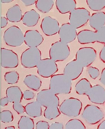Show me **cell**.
I'll return each mask as SVG.
<instances>
[{
  "instance_id": "28",
  "label": "cell",
  "mask_w": 105,
  "mask_h": 129,
  "mask_svg": "<svg viewBox=\"0 0 105 129\" xmlns=\"http://www.w3.org/2000/svg\"><path fill=\"white\" fill-rule=\"evenodd\" d=\"M61 112L58 107H52L46 108L44 111V115L45 118L52 120L58 117Z\"/></svg>"
},
{
  "instance_id": "20",
  "label": "cell",
  "mask_w": 105,
  "mask_h": 129,
  "mask_svg": "<svg viewBox=\"0 0 105 129\" xmlns=\"http://www.w3.org/2000/svg\"><path fill=\"white\" fill-rule=\"evenodd\" d=\"M40 18L39 14L33 9L24 14L22 20L23 24L27 27H33L38 23Z\"/></svg>"
},
{
  "instance_id": "25",
  "label": "cell",
  "mask_w": 105,
  "mask_h": 129,
  "mask_svg": "<svg viewBox=\"0 0 105 129\" xmlns=\"http://www.w3.org/2000/svg\"><path fill=\"white\" fill-rule=\"evenodd\" d=\"M92 87L89 80L86 78H83L76 84L75 90L79 95H86Z\"/></svg>"
},
{
  "instance_id": "12",
  "label": "cell",
  "mask_w": 105,
  "mask_h": 129,
  "mask_svg": "<svg viewBox=\"0 0 105 129\" xmlns=\"http://www.w3.org/2000/svg\"><path fill=\"white\" fill-rule=\"evenodd\" d=\"M41 27L46 35L51 36L59 33L60 28L57 20L49 16L45 17L41 22Z\"/></svg>"
},
{
  "instance_id": "7",
  "label": "cell",
  "mask_w": 105,
  "mask_h": 129,
  "mask_svg": "<svg viewBox=\"0 0 105 129\" xmlns=\"http://www.w3.org/2000/svg\"><path fill=\"white\" fill-rule=\"evenodd\" d=\"M91 16L90 12L85 8H76L70 13L69 23L76 29L79 28L89 21Z\"/></svg>"
},
{
  "instance_id": "16",
  "label": "cell",
  "mask_w": 105,
  "mask_h": 129,
  "mask_svg": "<svg viewBox=\"0 0 105 129\" xmlns=\"http://www.w3.org/2000/svg\"><path fill=\"white\" fill-rule=\"evenodd\" d=\"M44 39L37 30H28L24 34V43L29 48L37 47L42 44Z\"/></svg>"
},
{
  "instance_id": "3",
  "label": "cell",
  "mask_w": 105,
  "mask_h": 129,
  "mask_svg": "<svg viewBox=\"0 0 105 129\" xmlns=\"http://www.w3.org/2000/svg\"><path fill=\"white\" fill-rule=\"evenodd\" d=\"M3 39L5 43L9 46L19 47L24 42V35L20 27L13 25L5 30Z\"/></svg>"
},
{
  "instance_id": "44",
  "label": "cell",
  "mask_w": 105,
  "mask_h": 129,
  "mask_svg": "<svg viewBox=\"0 0 105 129\" xmlns=\"http://www.w3.org/2000/svg\"><path fill=\"white\" fill-rule=\"evenodd\" d=\"M97 129H105V119L98 126Z\"/></svg>"
},
{
  "instance_id": "24",
  "label": "cell",
  "mask_w": 105,
  "mask_h": 129,
  "mask_svg": "<svg viewBox=\"0 0 105 129\" xmlns=\"http://www.w3.org/2000/svg\"><path fill=\"white\" fill-rule=\"evenodd\" d=\"M23 82L26 86L34 91L39 90L42 86V82L41 79L34 74L26 76Z\"/></svg>"
},
{
  "instance_id": "33",
  "label": "cell",
  "mask_w": 105,
  "mask_h": 129,
  "mask_svg": "<svg viewBox=\"0 0 105 129\" xmlns=\"http://www.w3.org/2000/svg\"><path fill=\"white\" fill-rule=\"evenodd\" d=\"M96 31V42L105 45V26Z\"/></svg>"
},
{
  "instance_id": "37",
  "label": "cell",
  "mask_w": 105,
  "mask_h": 129,
  "mask_svg": "<svg viewBox=\"0 0 105 129\" xmlns=\"http://www.w3.org/2000/svg\"><path fill=\"white\" fill-rule=\"evenodd\" d=\"M34 96V92L29 90H26L23 93V98L26 100H30L33 99Z\"/></svg>"
},
{
  "instance_id": "29",
  "label": "cell",
  "mask_w": 105,
  "mask_h": 129,
  "mask_svg": "<svg viewBox=\"0 0 105 129\" xmlns=\"http://www.w3.org/2000/svg\"><path fill=\"white\" fill-rule=\"evenodd\" d=\"M86 3L91 10L100 12L105 8V0H87Z\"/></svg>"
},
{
  "instance_id": "10",
  "label": "cell",
  "mask_w": 105,
  "mask_h": 129,
  "mask_svg": "<svg viewBox=\"0 0 105 129\" xmlns=\"http://www.w3.org/2000/svg\"><path fill=\"white\" fill-rule=\"evenodd\" d=\"M37 68L38 75L44 78L52 77L58 70L56 62L50 58L41 59Z\"/></svg>"
},
{
  "instance_id": "18",
  "label": "cell",
  "mask_w": 105,
  "mask_h": 129,
  "mask_svg": "<svg viewBox=\"0 0 105 129\" xmlns=\"http://www.w3.org/2000/svg\"><path fill=\"white\" fill-rule=\"evenodd\" d=\"M89 22L91 27L96 31H97L105 26V12L100 11L92 14Z\"/></svg>"
},
{
  "instance_id": "13",
  "label": "cell",
  "mask_w": 105,
  "mask_h": 129,
  "mask_svg": "<svg viewBox=\"0 0 105 129\" xmlns=\"http://www.w3.org/2000/svg\"><path fill=\"white\" fill-rule=\"evenodd\" d=\"M77 34V29L70 23L62 25L58 33L60 41L67 44L75 41Z\"/></svg>"
},
{
  "instance_id": "23",
  "label": "cell",
  "mask_w": 105,
  "mask_h": 129,
  "mask_svg": "<svg viewBox=\"0 0 105 129\" xmlns=\"http://www.w3.org/2000/svg\"><path fill=\"white\" fill-rule=\"evenodd\" d=\"M25 109V113L30 117L36 118L42 116V106L37 101L27 104Z\"/></svg>"
},
{
  "instance_id": "34",
  "label": "cell",
  "mask_w": 105,
  "mask_h": 129,
  "mask_svg": "<svg viewBox=\"0 0 105 129\" xmlns=\"http://www.w3.org/2000/svg\"><path fill=\"white\" fill-rule=\"evenodd\" d=\"M87 72L90 77L94 80L97 78L100 74L99 69L93 67L89 66L88 67Z\"/></svg>"
},
{
  "instance_id": "1",
  "label": "cell",
  "mask_w": 105,
  "mask_h": 129,
  "mask_svg": "<svg viewBox=\"0 0 105 129\" xmlns=\"http://www.w3.org/2000/svg\"><path fill=\"white\" fill-rule=\"evenodd\" d=\"M72 89V80L65 75H54L51 78L49 89L56 95L70 94Z\"/></svg>"
},
{
  "instance_id": "6",
  "label": "cell",
  "mask_w": 105,
  "mask_h": 129,
  "mask_svg": "<svg viewBox=\"0 0 105 129\" xmlns=\"http://www.w3.org/2000/svg\"><path fill=\"white\" fill-rule=\"evenodd\" d=\"M81 116L88 124L95 125L104 118V115L101 109L98 107L88 104L84 108Z\"/></svg>"
},
{
  "instance_id": "26",
  "label": "cell",
  "mask_w": 105,
  "mask_h": 129,
  "mask_svg": "<svg viewBox=\"0 0 105 129\" xmlns=\"http://www.w3.org/2000/svg\"><path fill=\"white\" fill-rule=\"evenodd\" d=\"M53 0H37L35 4L36 7L43 13H48L52 9L54 5Z\"/></svg>"
},
{
  "instance_id": "41",
  "label": "cell",
  "mask_w": 105,
  "mask_h": 129,
  "mask_svg": "<svg viewBox=\"0 0 105 129\" xmlns=\"http://www.w3.org/2000/svg\"><path fill=\"white\" fill-rule=\"evenodd\" d=\"M1 28H3L6 27L8 24V20L7 18L5 16H2L1 17Z\"/></svg>"
},
{
  "instance_id": "2",
  "label": "cell",
  "mask_w": 105,
  "mask_h": 129,
  "mask_svg": "<svg viewBox=\"0 0 105 129\" xmlns=\"http://www.w3.org/2000/svg\"><path fill=\"white\" fill-rule=\"evenodd\" d=\"M82 106V102L80 100L71 97L63 101L59 106V109L65 115L75 117L80 115Z\"/></svg>"
},
{
  "instance_id": "9",
  "label": "cell",
  "mask_w": 105,
  "mask_h": 129,
  "mask_svg": "<svg viewBox=\"0 0 105 129\" xmlns=\"http://www.w3.org/2000/svg\"><path fill=\"white\" fill-rule=\"evenodd\" d=\"M36 101L46 108L60 106V99L49 89H43L37 94Z\"/></svg>"
},
{
  "instance_id": "32",
  "label": "cell",
  "mask_w": 105,
  "mask_h": 129,
  "mask_svg": "<svg viewBox=\"0 0 105 129\" xmlns=\"http://www.w3.org/2000/svg\"><path fill=\"white\" fill-rule=\"evenodd\" d=\"M1 122L4 123L12 122L14 120L13 114L9 110L2 111L1 113Z\"/></svg>"
},
{
  "instance_id": "45",
  "label": "cell",
  "mask_w": 105,
  "mask_h": 129,
  "mask_svg": "<svg viewBox=\"0 0 105 129\" xmlns=\"http://www.w3.org/2000/svg\"><path fill=\"white\" fill-rule=\"evenodd\" d=\"M13 0H1V2L3 4L9 3L13 2Z\"/></svg>"
},
{
  "instance_id": "14",
  "label": "cell",
  "mask_w": 105,
  "mask_h": 129,
  "mask_svg": "<svg viewBox=\"0 0 105 129\" xmlns=\"http://www.w3.org/2000/svg\"><path fill=\"white\" fill-rule=\"evenodd\" d=\"M86 95L92 103L99 105L105 103V89L99 84L92 86Z\"/></svg>"
},
{
  "instance_id": "4",
  "label": "cell",
  "mask_w": 105,
  "mask_h": 129,
  "mask_svg": "<svg viewBox=\"0 0 105 129\" xmlns=\"http://www.w3.org/2000/svg\"><path fill=\"white\" fill-rule=\"evenodd\" d=\"M41 60V52L37 47L27 48L22 53L21 57L22 66L25 68L37 67Z\"/></svg>"
},
{
  "instance_id": "31",
  "label": "cell",
  "mask_w": 105,
  "mask_h": 129,
  "mask_svg": "<svg viewBox=\"0 0 105 129\" xmlns=\"http://www.w3.org/2000/svg\"><path fill=\"white\" fill-rule=\"evenodd\" d=\"M65 129H86V127L79 119H73L66 123Z\"/></svg>"
},
{
  "instance_id": "36",
  "label": "cell",
  "mask_w": 105,
  "mask_h": 129,
  "mask_svg": "<svg viewBox=\"0 0 105 129\" xmlns=\"http://www.w3.org/2000/svg\"><path fill=\"white\" fill-rule=\"evenodd\" d=\"M50 125L48 122L45 121H39L36 124V129H49Z\"/></svg>"
},
{
  "instance_id": "30",
  "label": "cell",
  "mask_w": 105,
  "mask_h": 129,
  "mask_svg": "<svg viewBox=\"0 0 105 129\" xmlns=\"http://www.w3.org/2000/svg\"><path fill=\"white\" fill-rule=\"evenodd\" d=\"M20 76L17 72L13 71L7 72L4 75L5 81L9 84H17Z\"/></svg>"
},
{
  "instance_id": "5",
  "label": "cell",
  "mask_w": 105,
  "mask_h": 129,
  "mask_svg": "<svg viewBox=\"0 0 105 129\" xmlns=\"http://www.w3.org/2000/svg\"><path fill=\"white\" fill-rule=\"evenodd\" d=\"M70 54V49L68 44L60 41L52 44L49 51L50 58L56 62L65 60Z\"/></svg>"
},
{
  "instance_id": "11",
  "label": "cell",
  "mask_w": 105,
  "mask_h": 129,
  "mask_svg": "<svg viewBox=\"0 0 105 129\" xmlns=\"http://www.w3.org/2000/svg\"><path fill=\"white\" fill-rule=\"evenodd\" d=\"M19 65L18 57L12 50L2 48L1 49V66L5 69H13Z\"/></svg>"
},
{
  "instance_id": "42",
  "label": "cell",
  "mask_w": 105,
  "mask_h": 129,
  "mask_svg": "<svg viewBox=\"0 0 105 129\" xmlns=\"http://www.w3.org/2000/svg\"><path fill=\"white\" fill-rule=\"evenodd\" d=\"M9 102V101L8 98L7 97H4L1 99V106L2 107H5L8 105Z\"/></svg>"
},
{
  "instance_id": "43",
  "label": "cell",
  "mask_w": 105,
  "mask_h": 129,
  "mask_svg": "<svg viewBox=\"0 0 105 129\" xmlns=\"http://www.w3.org/2000/svg\"><path fill=\"white\" fill-rule=\"evenodd\" d=\"M99 81L102 84L105 86V68L102 70Z\"/></svg>"
},
{
  "instance_id": "35",
  "label": "cell",
  "mask_w": 105,
  "mask_h": 129,
  "mask_svg": "<svg viewBox=\"0 0 105 129\" xmlns=\"http://www.w3.org/2000/svg\"><path fill=\"white\" fill-rule=\"evenodd\" d=\"M13 108L18 114H22L25 112V107L23 106L20 102H16L13 103Z\"/></svg>"
},
{
  "instance_id": "15",
  "label": "cell",
  "mask_w": 105,
  "mask_h": 129,
  "mask_svg": "<svg viewBox=\"0 0 105 129\" xmlns=\"http://www.w3.org/2000/svg\"><path fill=\"white\" fill-rule=\"evenodd\" d=\"M84 68L76 60L69 62L64 68L63 74L72 81L78 78L83 71Z\"/></svg>"
},
{
  "instance_id": "39",
  "label": "cell",
  "mask_w": 105,
  "mask_h": 129,
  "mask_svg": "<svg viewBox=\"0 0 105 129\" xmlns=\"http://www.w3.org/2000/svg\"><path fill=\"white\" fill-rule=\"evenodd\" d=\"M99 58L102 62L105 63V45L102 48L99 53Z\"/></svg>"
},
{
  "instance_id": "19",
  "label": "cell",
  "mask_w": 105,
  "mask_h": 129,
  "mask_svg": "<svg viewBox=\"0 0 105 129\" xmlns=\"http://www.w3.org/2000/svg\"><path fill=\"white\" fill-rule=\"evenodd\" d=\"M56 8L61 14L70 13L76 7L77 3L75 0H56Z\"/></svg>"
},
{
  "instance_id": "40",
  "label": "cell",
  "mask_w": 105,
  "mask_h": 129,
  "mask_svg": "<svg viewBox=\"0 0 105 129\" xmlns=\"http://www.w3.org/2000/svg\"><path fill=\"white\" fill-rule=\"evenodd\" d=\"M21 1L26 7L34 5L36 2V0H21Z\"/></svg>"
},
{
  "instance_id": "8",
  "label": "cell",
  "mask_w": 105,
  "mask_h": 129,
  "mask_svg": "<svg viewBox=\"0 0 105 129\" xmlns=\"http://www.w3.org/2000/svg\"><path fill=\"white\" fill-rule=\"evenodd\" d=\"M97 53L94 48L91 47L80 48L76 55V59L83 67H88L96 60Z\"/></svg>"
},
{
  "instance_id": "21",
  "label": "cell",
  "mask_w": 105,
  "mask_h": 129,
  "mask_svg": "<svg viewBox=\"0 0 105 129\" xmlns=\"http://www.w3.org/2000/svg\"><path fill=\"white\" fill-rule=\"evenodd\" d=\"M6 95L9 102L13 103H21L23 98V92L18 86H12L7 88Z\"/></svg>"
},
{
  "instance_id": "17",
  "label": "cell",
  "mask_w": 105,
  "mask_h": 129,
  "mask_svg": "<svg viewBox=\"0 0 105 129\" xmlns=\"http://www.w3.org/2000/svg\"><path fill=\"white\" fill-rule=\"evenodd\" d=\"M77 38L81 44L94 43L96 42V31L87 29L82 30L78 33Z\"/></svg>"
},
{
  "instance_id": "38",
  "label": "cell",
  "mask_w": 105,
  "mask_h": 129,
  "mask_svg": "<svg viewBox=\"0 0 105 129\" xmlns=\"http://www.w3.org/2000/svg\"><path fill=\"white\" fill-rule=\"evenodd\" d=\"M49 129H63V125L62 123L55 122L50 126Z\"/></svg>"
},
{
  "instance_id": "22",
  "label": "cell",
  "mask_w": 105,
  "mask_h": 129,
  "mask_svg": "<svg viewBox=\"0 0 105 129\" xmlns=\"http://www.w3.org/2000/svg\"><path fill=\"white\" fill-rule=\"evenodd\" d=\"M7 18L9 22L18 23L22 20V12L19 5H16L8 10L6 14Z\"/></svg>"
},
{
  "instance_id": "46",
  "label": "cell",
  "mask_w": 105,
  "mask_h": 129,
  "mask_svg": "<svg viewBox=\"0 0 105 129\" xmlns=\"http://www.w3.org/2000/svg\"><path fill=\"white\" fill-rule=\"evenodd\" d=\"M5 129H15V127L13 126H9L6 127Z\"/></svg>"
},
{
  "instance_id": "27",
  "label": "cell",
  "mask_w": 105,
  "mask_h": 129,
  "mask_svg": "<svg viewBox=\"0 0 105 129\" xmlns=\"http://www.w3.org/2000/svg\"><path fill=\"white\" fill-rule=\"evenodd\" d=\"M19 129H34V123L32 119L26 116H22L18 123Z\"/></svg>"
}]
</instances>
